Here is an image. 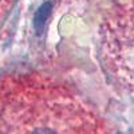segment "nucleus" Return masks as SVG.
<instances>
[{
	"label": "nucleus",
	"mask_w": 134,
	"mask_h": 134,
	"mask_svg": "<svg viewBox=\"0 0 134 134\" xmlns=\"http://www.w3.org/2000/svg\"><path fill=\"white\" fill-rule=\"evenodd\" d=\"M51 9H52V4L50 2H47L36 11L35 18H34V26H35L38 34H42V31L44 28V24H46V20L51 14Z\"/></svg>",
	"instance_id": "1"
}]
</instances>
